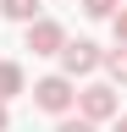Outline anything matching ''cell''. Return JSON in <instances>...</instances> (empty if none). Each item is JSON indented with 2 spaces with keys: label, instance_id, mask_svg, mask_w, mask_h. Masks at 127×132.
I'll list each match as a JSON object with an SVG mask.
<instances>
[{
  "label": "cell",
  "instance_id": "cell-1",
  "mask_svg": "<svg viewBox=\"0 0 127 132\" xmlns=\"http://www.w3.org/2000/svg\"><path fill=\"white\" fill-rule=\"evenodd\" d=\"M33 105H39V110H50V116H72L77 94H72V82L55 72V77H39V82H33Z\"/></svg>",
  "mask_w": 127,
  "mask_h": 132
},
{
  "label": "cell",
  "instance_id": "cell-2",
  "mask_svg": "<svg viewBox=\"0 0 127 132\" xmlns=\"http://www.w3.org/2000/svg\"><path fill=\"white\" fill-rule=\"evenodd\" d=\"M77 110H83V121L94 127V121H116V88H110V82H88L83 94H77Z\"/></svg>",
  "mask_w": 127,
  "mask_h": 132
},
{
  "label": "cell",
  "instance_id": "cell-3",
  "mask_svg": "<svg viewBox=\"0 0 127 132\" xmlns=\"http://www.w3.org/2000/svg\"><path fill=\"white\" fill-rule=\"evenodd\" d=\"M94 66H100V44H94V39H66V44H61V77H88L94 72Z\"/></svg>",
  "mask_w": 127,
  "mask_h": 132
},
{
  "label": "cell",
  "instance_id": "cell-4",
  "mask_svg": "<svg viewBox=\"0 0 127 132\" xmlns=\"http://www.w3.org/2000/svg\"><path fill=\"white\" fill-rule=\"evenodd\" d=\"M61 44H66V28L61 22H50V16L28 22V50H33V55H61Z\"/></svg>",
  "mask_w": 127,
  "mask_h": 132
},
{
  "label": "cell",
  "instance_id": "cell-5",
  "mask_svg": "<svg viewBox=\"0 0 127 132\" xmlns=\"http://www.w3.org/2000/svg\"><path fill=\"white\" fill-rule=\"evenodd\" d=\"M22 82H28V77H22V66H17V61H0V105H6V99H17V94H22Z\"/></svg>",
  "mask_w": 127,
  "mask_h": 132
},
{
  "label": "cell",
  "instance_id": "cell-6",
  "mask_svg": "<svg viewBox=\"0 0 127 132\" xmlns=\"http://www.w3.org/2000/svg\"><path fill=\"white\" fill-rule=\"evenodd\" d=\"M0 11L11 22H39V0H0Z\"/></svg>",
  "mask_w": 127,
  "mask_h": 132
},
{
  "label": "cell",
  "instance_id": "cell-7",
  "mask_svg": "<svg viewBox=\"0 0 127 132\" xmlns=\"http://www.w3.org/2000/svg\"><path fill=\"white\" fill-rule=\"evenodd\" d=\"M100 66L110 72V82H127V50H110V55H100Z\"/></svg>",
  "mask_w": 127,
  "mask_h": 132
},
{
  "label": "cell",
  "instance_id": "cell-8",
  "mask_svg": "<svg viewBox=\"0 0 127 132\" xmlns=\"http://www.w3.org/2000/svg\"><path fill=\"white\" fill-rule=\"evenodd\" d=\"M83 11H88V16H116L122 0H83Z\"/></svg>",
  "mask_w": 127,
  "mask_h": 132
},
{
  "label": "cell",
  "instance_id": "cell-9",
  "mask_svg": "<svg viewBox=\"0 0 127 132\" xmlns=\"http://www.w3.org/2000/svg\"><path fill=\"white\" fill-rule=\"evenodd\" d=\"M110 28H116V50H127V6L110 16Z\"/></svg>",
  "mask_w": 127,
  "mask_h": 132
},
{
  "label": "cell",
  "instance_id": "cell-10",
  "mask_svg": "<svg viewBox=\"0 0 127 132\" xmlns=\"http://www.w3.org/2000/svg\"><path fill=\"white\" fill-rule=\"evenodd\" d=\"M55 132H94V127L83 121V116H61V127H55Z\"/></svg>",
  "mask_w": 127,
  "mask_h": 132
},
{
  "label": "cell",
  "instance_id": "cell-11",
  "mask_svg": "<svg viewBox=\"0 0 127 132\" xmlns=\"http://www.w3.org/2000/svg\"><path fill=\"white\" fill-rule=\"evenodd\" d=\"M6 127H11V116H6V105H0V132H6Z\"/></svg>",
  "mask_w": 127,
  "mask_h": 132
},
{
  "label": "cell",
  "instance_id": "cell-12",
  "mask_svg": "<svg viewBox=\"0 0 127 132\" xmlns=\"http://www.w3.org/2000/svg\"><path fill=\"white\" fill-rule=\"evenodd\" d=\"M116 132H127V116H116Z\"/></svg>",
  "mask_w": 127,
  "mask_h": 132
}]
</instances>
